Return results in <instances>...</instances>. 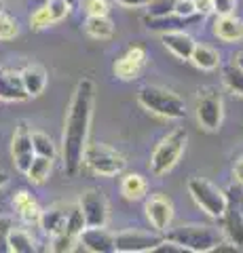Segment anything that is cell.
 I'll return each mask as SVG.
<instances>
[{"label":"cell","mask_w":243,"mask_h":253,"mask_svg":"<svg viewBox=\"0 0 243 253\" xmlns=\"http://www.w3.org/2000/svg\"><path fill=\"white\" fill-rule=\"evenodd\" d=\"M93 99H96V86L91 78H81L74 86L72 99L68 106L64 139H61V158L64 169L70 177L76 175L83 165V154L87 148L91 114H93Z\"/></svg>","instance_id":"cell-1"},{"label":"cell","mask_w":243,"mask_h":253,"mask_svg":"<svg viewBox=\"0 0 243 253\" xmlns=\"http://www.w3.org/2000/svg\"><path fill=\"white\" fill-rule=\"evenodd\" d=\"M165 239L182 247V251L209 253L224 241V232L205 224H182L178 228H171V230H165Z\"/></svg>","instance_id":"cell-2"},{"label":"cell","mask_w":243,"mask_h":253,"mask_svg":"<svg viewBox=\"0 0 243 253\" xmlns=\"http://www.w3.org/2000/svg\"><path fill=\"white\" fill-rule=\"evenodd\" d=\"M138 101L140 106L148 112L163 118H184L186 116V106L184 99L171 89L159 84H146L138 91Z\"/></svg>","instance_id":"cell-3"},{"label":"cell","mask_w":243,"mask_h":253,"mask_svg":"<svg viewBox=\"0 0 243 253\" xmlns=\"http://www.w3.org/2000/svg\"><path fill=\"white\" fill-rule=\"evenodd\" d=\"M186 141H188L186 129H174L156 144L150 156V171L154 175H165L167 171L176 167V163L180 161V156H182L186 148Z\"/></svg>","instance_id":"cell-4"},{"label":"cell","mask_w":243,"mask_h":253,"mask_svg":"<svg viewBox=\"0 0 243 253\" xmlns=\"http://www.w3.org/2000/svg\"><path fill=\"white\" fill-rule=\"evenodd\" d=\"M83 163L87 165L93 173L106 175V177L119 175V173H123L125 167H127V161H125V156L119 150H114L106 144H99V141L87 144L85 154H83Z\"/></svg>","instance_id":"cell-5"},{"label":"cell","mask_w":243,"mask_h":253,"mask_svg":"<svg viewBox=\"0 0 243 253\" xmlns=\"http://www.w3.org/2000/svg\"><path fill=\"white\" fill-rule=\"evenodd\" d=\"M222 232L239 251H243V188L233 186L226 192V209L222 213Z\"/></svg>","instance_id":"cell-6"},{"label":"cell","mask_w":243,"mask_h":253,"mask_svg":"<svg viewBox=\"0 0 243 253\" xmlns=\"http://www.w3.org/2000/svg\"><path fill=\"white\" fill-rule=\"evenodd\" d=\"M188 192H191L193 201L207 213L209 217L220 219L226 209V192H222L218 186L203 177H191L188 179Z\"/></svg>","instance_id":"cell-7"},{"label":"cell","mask_w":243,"mask_h":253,"mask_svg":"<svg viewBox=\"0 0 243 253\" xmlns=\"http://www.w3.org/2000/svg\"><path fill=\"white\" fill-rule=\"evenodd\" d=\"M197 121L205 131H218L224 118L222 93L216 86H203L197 93Z\"/></svg>","instance_id":"cell-8"},{"label":"cell","mask_w":243,"mask_h":253,"mask_svg":"<svg viewBox=\"0 0 243 253\" xmlns=\"http://www.w3.org/2000/svg\"><path fill=\"white\" fill-rule=\"evenodd\" d=\"M165 241L161 232H146V230H125L114 234V251L116 253H148L156 251V247Z\"/></svg>","instance_id":"cell-9"},{"label":"cell","mask_w":243,"mask_h":253,"mask_svg":"<svg viewBox=\"0 0 243 253\" xmlns=\"http://www.w3.org/2000/svg\"><path fill=\"white\" fill-rule=\"evenodd\" d=\"M78 207H81L85 215V224L87 226H106L108 221V201L101 190L89 188L85 190L78 199Z\"/></svg>","instance_id":"cell-10"},{"label":"cell","mask_w":243,"mask_h":253,"mask_svg":"<svg viewBox=\"0 0 243 253\" xmlns=\"http://www.w3.org/2000/svg\"><path fill=\"white\" fill-rule=\"evenodd\" d=\"M11 156H13V163L21 173H26L34 154V146H32V131L26 121H19L17 126H15V133H13V139H11Z\"/></svg>","instance_id":"cell-11"},{"label":"cell","mask_w":243,"mask_h":253,"mask_svg":"<svg viewBox=\"0 0 243 253\" xmlns=\"http://www.w3.org/2000/svg\"><path fill=\"white\" fill-rule=\"evenodd\" d=\"M144 66H146V49L142 44H131V46H127V51L114 61L112 70H114V76L121 78V81H133V78L140 76Z\"/></svg>","instance_id":"cell-12"},{"label":"cell","mask_w":243,"mask_h":253,"mask_svg":"<svg viewBox=\"0 0 243 253\" xmlns=\"http://www.w3.org/2000/svg\"><path fill=\"white\" fill-rule=\"evenodd\" d=\"M146 217L150 221V226L156 232L169 230L171 219H174V203L165 194H152L146 201Z\"/></svg>","instance_id":"cell-13"},{"label":"cell","mask_w":243,"mask_h":253,"mask_svg":"<svg viewBox=\"0 0 243 253\" xmlns=\"http://www.w3.org/2000/svg\"><path fill=\"white\" fill-rule=\"evenodd\" d=\"M78 241L91 253H112L114 251V234L106 230V226H87L78 234Z\"/></svg>","instance_id":"cell-14"},{"label":"cell","mask_w":243,"mask_h":253,"mask_svg":"<svg viewBox=\"0 0 243 253\" xmlns=\"http://www.w3.org/2000/svg\"><path fill=\"white\" fill-rule=\"evenodd\" d=\"M161 42L167 51H171L178 59L188 61L191 59V53L194 49V38L191 34H186L184 30H171V32H163L161 34Z\"/></svg>","instance_id":"cell-15"},{"label":"cell","mask_w":243,"mask_h":253,"mask_svg":"<svg viewBox=\"0 0 243 253\" xmlns=\"http://www.w3.org/2000/svg\"><path fill=\"white\" fill-rule=\"evenodd\" d=\"M70 209L72 205L70 203H55L51 205L49 209L43 211L41 215V228L47 232V234H59L66 230V221H68V215H70Z\"/></svg>","instance_id":"cell-16"},{"label":"cell","mask_w":243,"mask_h":253,"mask_svg":"<svg viewBox=\"0 0 243 253\" xmlns=\"http://www.w3.org/2000/svg\"><path fill=\"white\" fill-rule=\"evenodd\" d=\"M0 99L2 101H23L28 99V93L23 89L21 76L17 72L0 68Z\"/></svg>","instance_id":"cell-17"},{"label":"cell","mask_w":243,"mask_h":253,"mask_svg":"<svg viewBox=\"0 0 243 253\" xmlns=\"http://www.w3.org/2000/svg\"><path fill=\"white\" fill-rule=\"evenodd\" d=\"M214 34L224 42H237L243 38V19L237 15H218L214 23Z\"/></svg>","instance_id":"cell-18"},{"label":"cell","mask_w":243,"mask_h":253,"mask_svg":"<svg viewBox=\"0 0 243 253\" xmlns=\"http://www.w3.org/2000/svg\"><path fill=\"white\" fill-rule=\"evenodd\" d=\"M21 76V83H23V89H26L28 97H38L45 86H47V72L43 66H38V63H32V66H26L19 72Z\"/></svg>","instance_id":"cell-19"},{"label":"cell","mask_w":243,"mask_h":253,"mask_svg":"<svg viewBox=\"0 0 243 253\" xmlns=\"http://www.w3.org/2000/svg\"><path fill=\"white\" fill-rule=\"evenodd\" d=\"M13 205H15V209H17L19 217L26 221V224H41L43 209L38 207V203L34 201V196L30 192L19 190V192L13 196Z\"/></svg>","instance_id":"cell-20"},{"label":"cell","mask_w":243,"mask_h":253,"mask_svg":"<svg viewBox=\"0 0 243 253\" xmlns=\"http://www.w3.org/2000/svg\"><path fill=\"white\" fill-rule=\"evenodd\" d=\"M203 17L201 15H193V17H180V15L171 13L165 15V17H146V26L148 30H154V32H171V30H182L191 23H199Z\"/></svg>","instance_id":"cell-21"},{"label":"cell","mask_w":243,"mask_h":253,"mask_svg":"<svg viewBox=\"0 0 243 253\" xmlns=\"http://www.w3.org/2000/svg\"><path fill=\"white\" fill-rule=\"evenodd\" d=\"M85 32L91 38L106 41V38L114 36V23L108 19V15H87V19H85Z\"/></svg>","instance_id":"cell-22"},{"label":"cell","mask_w":243,"mask_h":253,"mask_svg":"<svg viewBox=\"0 0 243 253\" xmlns=\"http://www.w3.org/2000/svg\"><path fill=\"white\" fill-rule=\"evenodd\" d=\"M188 61H193L199 70H216L220 66V53L207 44H194Z\"/></svg>","instance_id":"cell-23"},{"label":"cell","mask_w":243,"mask_h":253,"mask_svg":"<svg viewBox=\"0 0 243 253\" xmlns=\"http://www.w3.org/2000/svg\"><path fill=\"white\" fill-rule=\"evenodd\" d=\"M121 192L125 199L129 201H140L144 199L146 192H148V184L142 175H138V173H127V175L123 177L121 181Z\"/></svg>","instance_id":"cell-24"},{"label":"cell","mask_w":243,"mask_h":253,"mask_svg":"<svg viewBox=\"0 0 243 253\" xmlns=\"http://www.w3.org/2000/svg\"><path fill=\"white\" fill-rule=\"evenodd\" d=\"M51 169H53V158L36 154L32 158V163H30L26 175H28V179L32 181V184H45V181L49 179V175H51Z\"/></svg>","instance_id":"cell-25"},{"label":"cell","mask_w":243,"mask_h":253,"mask_svg":"<svg viewBox=\"0 0 243 253\" xmlns=\"http://www.w3.org/2000/svg\"><path fill=\"white\" fill-rule=\"evenodd\" d=\"M9 249L11 253H32L34 247V239L30 236L28 230L23 228H11V234H9Z\"/></svg>","instance_id":"cell-26"},{"label":"cell","mask_w":243,"mask_h":253,"mask_svg":"<svg viewBox=\"0 0 243 253\" xmlns=\"http://www.w3.org/2000/svg\"><path fill=\"white\" fill-rule=\"evenodd\" d=\"M222 83L231 93L243 97V68H239L235 61L222 68Z\"/></svg>","instance_id":"cell-27"},{"label":"cell","mask_w":243,"mask_h":253,"mask_svg":"<svg viewBox=\"0 0 243 253\" xmlns=\"http://www.w3.org/2000/svg\"><path fill=\"white\" fill-rule=\"evenodd\" d=\"M32 146H34V154H38V156L55 158V154H57V148L53 144V139L43 131H32Z\"/></svg>","instance_id":"cell-28"},{"label":"cell","mask_w":243,"mask_h":253,"mask_svg":"<svg viewBox=\"0 0 243 253\" xmlns=\"http://www.w3.org/2000/svg\"><path fill=\"white\" fill-rule=\"evenodd\" d=\"M85 228H87V224H85V215H83V211L78 205H72V209H70V215H68V221H66V230L70 236H76L78 239V234H81Z\"/></svg>","instance_id":"cell-29"},{"label":"cell","mask_w":243,"mask_h":253,"mask_svg":"<svg viewBox=\"0 0 243 253\" xmlns=\"http://www.w3.org/2000/svg\"><path fill=\"white\" fill-rule=\"evenodd\" d=\"M174 4L176 0H148L146 13L148 17H165V15L174 13Z\"/></svg>","instance_id":"cell-30"},{"label":"cell","mask_w":243,"mask_h":253,"mask_svg":"<svg viewBox=\"0 0 243 253\" xmlns=\"http://www.w3.org/2000/svg\"><path fill=\"white\" fill-rule=\"evenodd\" d=\"M19 34V26H17V19L11 17L9 13H0V41H11Z\"/></svg>","instance_id":"cell-31"},{"label":"cell","mask_w":243,"mask_h":253,"mask_svg":"<svg viewBox=\"0 0 243 253\" xmlns=\"http://www.w3.org/2000/svg\"><path fill=\"white\" fill-rule=\"evenodd\" d=\"M78 239L76 236H70L68 232H59V234H53L51 236V251L55 253H66V251H72L74 249V243Z\"/></svg>","instance_id":"cell-32"},{"label":"cell","mask_w":243,"mask_h":253,"mask_svg":"<svg viewBox=\"0 0 243 253\" xmlns=\"http://www.w3.org/2000/svg\"><path fill=\"white\" fill-rule=\"evenodd\" d=\"M49 26H53V19H51V13L47 9V4H43L41 9H36L32 13V17H30V28L34 32H38V30L49 28Z\"/></svg>","instance_id":"cell-33"},{"label":"cell","mask_w":243,"mask_h":253,"mask_svg":"<svg viewBox=\"0 0 243 253\" xmlns=\"http://www.w3.org/2000/svg\"><path fill=\"white\" fill-rule=\"evenodd\" d=\"M47 9H49V13H51L53 23H57V21L68 17L70 11H72V6H70L66 0H47Z\"/></svg>","instance_id":"cell-34"},{"label":"cell","mask_w":243,"mask_h":253,"mask_svg":"<svg viewBox=\"0 0 243 253\" xmlns=\"http://www.w3.org/2000/svg\"><path fill=\"white\" fill-rule=\"evenodd\" d=\"M13 228V217L0 215V253H9V234Z\"/></svg>","instance_id":"cell-35"},{"label":"cell","mask_w":243,"mask_h":253,"mask_svg":"<svg viewBox=\"0 0 243 253\" xmlns=\"http://www.w3.org/2000/svg\"><path fill=\"white\" fill-rule=\"evenodd\" d=\"M108 2L106 0H85V13L87 15H108Z\"/></svg>","instance_id":"cell-36"},{"label":"cell","mask_w":243,"mask_h":253,"mask_svg":"<svg viewBox=\"0 0 243 253\" xmlns=\"http://www.w3.org/2000/svg\"><path fill=\"white\" fill-rule=\"evenodd\" d=\"M216 15H233L237 9V0H211Z\"/></svg>","instance_id":"cell-37"},{"label":"cell","mask_w":243,"mask_h":253,"mask_svg":"<svg viewBox=\"0 0 243 253\" xmlns=\"http://www.w3.org/2000/svg\"><path fill=\"white\" fill-rule=\"evenodd\" d=\"M174 13L180 15V17H193V15H197L194 13V2L193 0H176Z\"/></svg>","instance_id":"cell-38"},{"label":"cell","mask_w":243,"mask_h":253,"mask_svg":"<svg viewBox=\"0 0 243 253\" xmlns=\"http://www.w3.org/2000/svg\"><path fill=\"white\" fill-rule=\"evenodd\" d=\"M193 2H194V13L201 15V17H207L209 13H214L211 0H193Z\"/></svg>","instance_id":"cell-39"},{"label":"cell","mask_w":243,"mask_h":253,"mask_svg":"<svg viewBox=\"0 0 243 253\" xmlns=\"http://www.w3.org/2000/svg\"><path fill=\"white\" fill-rule=\"evenodd\" d=\"M123 6H129V9H140V6H146L148 0H116Z\"/></svg>","instance_id":"cell-40"},{"label":"cell","mask_w":243,"mask_h":253,"mask_svg":"<svg viewBox=\"0 0 243 253\" xmlns=\"http://www.w3.org/2000/svg\"><path fill=\"white\" fill-rule=\"evenodd\" d=\"M235 179H237L239 184H243V156L235 163Z\"/></svg>","instance_id":"cell-41"},{"label":"cell","mask_w":243,"mask_h":253,"mask_svg":"<svg viewBox=\"0 0 243 253\" xmlns=\"http://www.w3.org/2000/svg\"><path fill=\"white\" fill-rule=\"evenodd\" d=\"M6 184H9V173L0 171V188H4Z\"/></svg>","instance_id":"cell-42"},{"label":"cell","mask_w":243,"mask_h":253,"mask_svg":"<svg viewBox=\"0 0 243 253\" xmlns=\"http://www.w3.org/2000/svg\"><path fill=\"white\" fill-rule=\"evenodd\" d=\"M233 61H235V63H237V66H239V68H243V51H239L237 55H235V59H233Z\"/></svg>","instance_id":"cell-43"},{"label":"cell","mask_w":243,"mask_h":253,"mask_svg":"<svg viewBox=\"0 0 243 253\" xmlns=\"http://www.w3.org/2000/svg\"><path fill=\"white\" fill-rule=\"evenodd\" d=\"M66 2H68L70 6H72V9H74V6H78V4H81V0H66Z\"/></svg>","instance_id":"cell-44"},{"label":"cell","mask_w":243,"mask_h":253,"mask_svg":"<svg viewBox=\"0 0 243 253\" xmlns=\"http://www.w3.org/2000/svg\"><path fill=\"white\" fill-rule=\"evenodd\" d=\"M4 11V2H2V0H0V13H2Z\"/></svg>","instance_id":"cell-45"}]
</instances>
